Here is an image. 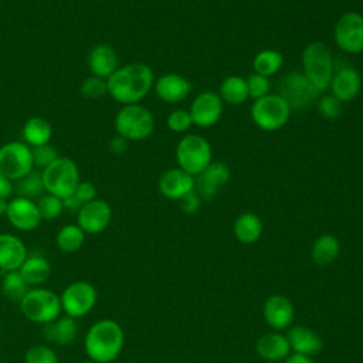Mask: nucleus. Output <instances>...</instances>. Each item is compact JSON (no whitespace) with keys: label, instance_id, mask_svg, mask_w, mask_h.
Masks as SVG:
<instances>
[{"label":"nucleus","instance_id":"obj_33","mask_svg":"<svg viewBox=\"0 0 363 363\" xmlns=\"http://www.w3.org/2000/svg\"><path fill=\"white\" fill-rule=\"evenodd\" d=\"M28 289L30 288L27 282L23 279L18 271L4 272L1 279V292L7 299L13 302H20Z\"/></svg>","mask_w":363,"mask_h":363},{"label":"nucleus","instance_id":"obj_41","mask_svg":"<svg viewBox=\"0 0 363 363\" xmlns=\"http://www.w3.org/2000/svg\"><path fill=\"white\" fill-rule=\"evenodd\" d=\"M245 79H247V86H248V95L254 101L265 96L269 92V78L254 72Z\"/></svg>","mask_w":363,"mask_h":363},{"label":"nucleus","instance_id":"obj_9","mask_svg":"<svg viewBox=\"0 0 363 363\" xmlns=\"http://www.w3.org/2000/svg\"><path fill=\"white\" fill-rule=\"evenodd\" d=\"M34 170L31 147L20 140L0 146V174L17 182Z\"/></svg>","mask_w":363,"mask_h":363},{"label":"nucleus","instance_id":"obj_4","mask_svg":"<svg viewBox=\"0 0 363 363\" xmlns=\"http://www.w3.org/2000/svg\"><path fill=\"white\" fill-rule=\"evenodd\" d=\"M18 303L21 313L30 322L40 325L55 320L62 312L60 295L43 286L30 288Z\"/></svg>","mask_w":363,"mask_h":363},{"label":"nucleus","instance_id":"obj_14","mask_svg":"<svg viewBox=\"0 0 363 363\" xmlns=\"http://www.w3.org/2000/svg\"><path fill=\"white\" fill-rule=\"evenodd\" d=\"M193 125L200 128H210L216 125L223 115V101L218 94L213 91L200 92L189 109Z\"/></svg>","mask_w":363,"mask_h":363},{"label":"nucleus","instance_id":"obj_30","mask_svg":"<svg viewBox=\"0 0 363 363\" xmlns=\"http://www.w3.org/2000/svg\"><path fill=\"white\" fill-rule=\"evenodd\" d=\"M339 251V241L332 234H322L312 244V258L318 265L332 264L337 258Z\"/></svg>","mask_w":363,"mask_h":363},{"label":"nucleus","instance_id":"obj_22","mask_svg":"<svg viewBox=\"0 0 363 363\" xmlns=\"http://www.w3.org/2000/svg\"><path fill=\"white\" fill-rule=\"evenodd\" d=\"M43 337L51 343L65 346L75 340L78 336V322L71 316H60L55 320L43 325Z\"/></svg>","mask_w":363,"mask_h":363},{"label":"nucleus","instance_id":"obj_12","mask_svg":"<svg viewBox=\"0 0 363 363\" xmlns=\"http://www.w3.org/2000/svg\"><path fill=\"white\" fill-rule=\"evenodd\" d=\"M292 109H306L313 104L319 95L316 88L308 78L298 71H294L282 78L279 84V94Z\"/></svg>","mask_w":363,"mask_h":363},{"label":"nucleus","instance_id":"obj_32","mask_svg":"<svg viewBox=\"0 0 363 363\" xmlns=\"http://www.w3.org/2000/svg\"><path fill=\"white\" fill-rule=\"evenodd\" d=\"M282 64H284L282 54L272 48L261 50L258 54H255L252 60L254 72L267 78L275 75L282 68Z\"/></svg>","mask_w":363,"mask_h":363},{"label":"nucleus","instance_id":"obj_35","mask_svg":"<svg viewBox=\"0 0 363 363\" xmlns=\"http://www.w3.org/2000/svg\"><path fill=\"white\" fill-rule=\"evenodd\" d=\"M40 216L43 220L45 221H51L54 218H57L62 211H64V206H62V199L45 193L41 197H38V200L35 201Z\"/></svg>","mask_w":363,"mask_h":363},{"label":"nucleus","instance_id":"obj_21","mask_svg":"<svg viewBox=\"0 0 363 363\" xmlns=\"http://www.w3.org/2000/svg\"><path fill=\"white\" fill-rule=\"evenodd\" d=\"M88 68L92 75L108 78L119 68V58L113 47L109 44H96L89 50Z\"/></svg>","mask_w":363,"mask_h":363},{"label":"nucleus","instance_id":"obj_34","mask_svg":"<svg viewBox=\"0 0 363 363\" xmlns=\"http://www.w3.org/2000/svg\"><path fill=\"white\" fill-rule=\"evenodd\" d=\"M16 191L20 197H26V199H35V197H41L44 190V184H43V179H41V172H31L30 174L24 176L23 179L17 180V184L14 186Z\"/></svg>","mask_w":363,"mask_h":363},{"label":"nucleus","instance_id":"obj_38","mask_svg":"<svg viewBox=\"0 0 363 363\" xmlns=\"http://www.w3.org/2000/svg\"><path fill=\"white\" fill-rule=\"evenodd\" d=\"M166 123H167V128L172 132H176V133H184L193 125L190 113L186 109H174V111H172L169 113V116H167Z\"/></svg>","mask_w":363,"mask_h":363},{"label":"nucleus","instance_id":"obj_36","mask_svg":"<svg viewBox=\"0 0 363 363\" xmlns=\"http://www.w3.org/2000/svg\"><path fill=\"white\" fill-rule=\"evenodd\" d=\"M79 91H81L82 96L86 98V99H99V98L108 95L106 79L91 74L89 77H86V78L81 82Z\"/></svg>","mask_w":363,"mask_h":363},{"label":"nucleus","instance_id":"obj_6","mask_svg":"<svg viewBox=\"0 0 363 363\" xmlns=\"http://www.w3.org/2000/svg\"><path fill=\"white\" fill-rule=\"evenodd\" d=\"M41 179L45 193L65 199L74 193L79 183V169L72 159L58 156L41 170Z\"/></svg>","mask_w":363,"mask_h":363},{"label":"nucleus","instance_id":"obj_37","mask_svg":"<svg viewBox=\"0 0 363 363\" xmlns=\"http://www.w3.org/2000/svg\"><path fill=\"white\" fill-rule=\"evenodd\" d=\"M26 363H58V356L50 346L34 345L24 353Z\"/></svg>","mask_w":363,"mask_h":363},{"label":"nucleus","instance_id":"obj_31","mask_svg":"<svg viewBox=\"0 0 363 363\" xmlns=\"http://www.w3.org/2000/svg\"><path fill=\"white\" fill-rule=\"evenodd\" d=\"M85 241V233L79 228V225L75 224H65L62 225L57 235H55V245L60 251L65 254L77 252Z\"/></svg>","mask_w":363,"mask_h":363},{"label":"nucleus","instance_id":"obj_3","mask_svg":"<svg viewBox=\"0 0 363 363\" xmlns=\"http://www.w3.org/2000/svg\"><path fill=\"white\" fill-rule=\"evenodd\" d=\"M302 74L319 94L328 89L335 72L333 54L330 48L320 41L308 44L302 52Z\"/></svg>","mask_w":363,"mask_h":363},{"label":"nucleus","instance_id":"obj_16","mask_svg":"<svg viewBox=\"0 0 363 363\" xmlns=\"http://www.w3.org/2000/svg\"><path fill=\"white\" fill-rule=\"evenodd\" d=\"M231 172L225 163L211 162L199 176L194 177V190L203 200H211L218 190L230 182Z\"/></svg>","mask_w":363,"mask_h":363},{"label":"nucleus","instance_id":"obj_20","mask_svg":"<svg viewBox=\"0 0 363 363\" xmlns=\"http://www.w3.org/2000/svg\"><path fill=\"white\" fill-rule=\"evenodd\" d=\"M153 89L157 98L163 102L177 104L187 98V95L191 91V85L184 77L174 72H169L159 77L155 81Z\"/></svg>","mask_w":363,"mask_h":363},{"label":"nucleus","instance_id":"obj_27","mask_svg":"<svg viewBox=\"0 0 363 363\" xmlns=\"http://www.w3.org/2000/svg\"><path fill=\"white\" fill-rule=\"evenodd\" d=\"M257 353L269 362L279 360L289 353V342L285 336L278 333H267L257 342Z\"/></svg>","mask_w":363,"mask_h":363},{"label":"nucleus","instance_id":"obj_47","mask_svg":"<svg viewBox=\"0 0 363 363\" xmlns=\"http://www.w3.org/2000/svg\"><path fill=\"white\" fill-rule=\"evenodd\" d=\"M285 363H312V360L305 356V354H299V353H294L291 354Z\"/></svg>","mask_w":363,"mask_h":363},{"label":"nucleus","instance_id":"obj_17","mask_svg":"<svg viewBox=\"0 0 363 363\" xmlns=\"http://www.w3.org/2000/svg\"><path fill=\"white\" fill-rule=\"evenodd\" d=\"M329 88L342 104L353 101L362 88V77L353 67H342L333 72Z\"/></svg>","mask_w":363,"mask_h":363},{"label":"nucleus","instance_id":"obj_44","mask_svg":"<svg viewBox=\"0 0 363 363\" xmlns=\"http://www.w3.org/2000/svg\"><path fill=\"white\" fill-rule=\"evenodd\" d=\"M109 149L115 155H122L128 149V140L123 139L122 136L116 135L111 142H109Z\"/></svg>","mask_w":363,"mask_h":363},{"label":"nucleus","instance_id":"obj_15","mask_svg":"<svg viewBox=\"0 0 363 363\" xmlns=\"http://www.w3.org/2000/svg\"><path fill=\"white\" fill-rule=\"evenodd\" d=\"M9 223L20 231H33L35 230L43 218L40 216L37 203L26 197H14L9 200V208L6 213Z\"/></svg>","mask_w":363,"mask_h":363},{"label":"nucleus","instance_id":"obj_11","mask_svg":"<svg viewBox=\"0 0 363 363\" xmlns=\"http://www.w3.org/2000/svg\"><path fill=\"white\" fill-rule=\"evenodd\" d=\"M333 38L346 54L363 52V14L357 11L343 13L335 23Z\"/></svg>","mask_w":363,"mask_h":363},{"label":"nucleus","instance_id":"obj_8","mask_svg":"<svg viewBox=\"0 0 363 363\" xmlns=\"http://www.w3.org/2000/svg\"><path fill=\"white\" fill-rule=\"evenodd\" d=\"M250 113L252 122L261 130L275 132L284 128L289 121L291 108L281 95L267 94L252 102Z\"/></svg>","mask_w":363,"mask_h":363},{"label":"nucleus","instance_id":"obj_23","mask_svg":"<svg viewBox=\"0 0 363 363\" xmlns=\"http://www.w3.org/2000/svg\"><path fill=\"white\" fill-rule=\"evenodd\" d=\"M264 318L274 329H285L294 318V308L288 298L282 295H272L264 303Z\"/></svg>","mask_w":363,"mask_h":363},{"label":"nucleus","instance_id":"obj_42","mask_svg":"<svg viewBox=\"0 0 363 363\" xmlns=\"http://www.w3.org/2000/svg\"><path fill=\"white\" fill-rule=\"evenodd\" d=\"M82 204L96 199V187L91 182H81L77 184L74 193H72Z\"/></svg>","mask_w":363,"mask_h":363},{"label":"nucleus","instance_id":"obj_24","mask_svg":"<svg viewBox=\"0 0 363 363\" xmlns=\"http://www.w3.org/2000/svg\"><path fill=\"white\" fill-rule=\"evenodd\" d=\"M286 339L289 342V347H292L295 353L305 354V356L316 354L323 347L322 339L315 332H312L305 326L292 328L288 332Z\"/></svg>","mask_w":363,"mask_h":363},{"label":"nucleus","instance_id":"obj_40","mask_svg":"<svg viewBox=\"0 0 363 363\" xmlns=\"http://www.w3.org/2000/svg\"><path fill=\"white\" fill-rule=\"evenodd\" d=\"M343 111V104L333 95L322 96L318 101V112L325 119H336Z\"/></svg>","mask_w":363,"mask_h":363},{"label":"nucleus","instance_id":"obj_1","mask_svg":"<svg viewBox=\"0 0 363 363\" xmlns=\"http://www.w3.org/2000/svg\"><path fill=\"white\" fill-rule=\"evenodd\" d=\"M155 75L145 62H129L106 78L108 95L122 104H139L153 88Z\"/></svg>","mask_w":363,"mask_h":363},{"label":"nucleus","instance_id":"obj_49","mask_svg":"<svg viewBox=\"0 0 363 363\" xmlns=\"http://www.w3.org/2000/svg\"><path fill=\"white\" fill-rule=\"evenodd\" d=\"M81 363H95V362H92V360L88 359V360H84V362H81Z\"/></svg>","mask_w":363,"mask_h":363},{"label":"nucleus","instance_id":"obj_19","mask_svg":"<svg viewBox=\"0 0 363 363\" xmlns=\"http://www.w3.org/2000/svg\"><path fill=\"white\" fill-rule=\"evenodd\" d=\"M28 252L21 238L10 233H0V271H18Z\"/></svg>","mask_w":363,"mask_h":363},{"label":"nucleus","instance_id":"obj_13","mask_svg":"<svg viewBox=\"0 0 363 363\" xmlns=\"http://www.w3.org/2000/svg\"><path fill=\"white\" fill-rule=\"evenodd\" d=\"M112 220V208L108 201L94 199L81 206L77 213V224L85 234H99L106 230Z\"/></svg>","mask_w":363,"mask_h":363},{"label":"nucleus","instance_id":"obj_50","mask_svg":"<svg viewBox=\"0 0 363 363\" xmlns=\"http://www.w3.org/2000/svg\"><path fill=\"white\" fill-rule=\"evenodd\" d=\"M112 363H113V362H112Z\"/></svg>","mask_w":363,"mask_h":363},{"label":"nucleus","instance_id":"obj_29","mask_svg":"<svg viewBox=\"0 0 363 363\" xmlns=\"http://www.w3.org/2000/svg\"><path fill=\"white\" fill-rule=\"evenodd\" d=\"M234 235L244 244L255 242L262 233L261 218L254 213H242L234 223Z\"/></svg>","mask_w":363,"mask_h":363},{"label":"nucleus","instance_id":"obj_43","mask_svg":"<svg viewBox=\"0 0 363 363\" xmlns=\"http://www.w3.org/2000/svg\"><path fill=\"white\" fill-rule=\"evenodd\" d=\"M179 201H180V207H182V210H183L184 213H187V214H193V213H196V211L199 210L201 199H200V196L197 194V191H196V190H193V191L187 193L186 196H183Z\"/></svg>","mask_w":363,"mask_h":363},{"label":"nucleus","instance_id":"obj_18","mask_svg":"<svg viewBox=\"0 0 363 363\" xmlns=\"http://www.w3.org/2000/svg\"><path fill=\"white\" fill-rule=\"evenodd\" d=\"M194 177L180 167L166 170L157 183L162 196L170 200H180L183 196L194 190Z\"/></svg>","mask_w":363,"mask_h":363},{"label":"nucleus","instance_id":"obj_28","mask_svg":"<svg viewBox=\"0 0 363 363\" xmlns=\"http://www.w3.org/2000/svg\"><path fill=\"white\" fill-rule=\"evenodd\" d=\"M218 95H220L221 101L228 105L244 104L250 98L247 79L240 75H230V77L224 78L220 85Z\"/></svg>","mask_w":363,"mask_h":363},{"label":"nucleus","instance_id":"obj_25","mask_svg":"<svg viewBox=\"0 0 363 363\" xmlns=\"http://www.w3.org/2000/svg\"><path fill=\"white\" fill-rule=\"evenodd\" d=\"M18 272L28 286H40L48 279L51 274V265L45 257L40 254H31L27 255L26 261L18 268Z\"/></svg>","mask_w":363,"mask_h":363},{"label":"nucleus","instance_id":"obj_46","mask_svg":"<svg viewBox=\"0 0 363 363\" xmlns=\"http://www.w3.org/2000/svg\"><path fill=\"white\" fill-rule=\"evenodd\" d=\"M62 206H64V210H69V211L78 213V210L81 208L82 203L74 194H71V196L62 199Z\"/></svg>","mask_w":363,"mask_h":363},{"label":"nucleus","instance_id":"obj_10","mask_svg":"<svg viewBox=\"0 0 363 363\" xmlns=\"http://www.w3.org/2000/svg\"><path fill=\"white\" fill-rule=\"evenodd\" d=\"M96 299V288L88 281H74L68 284L60 295L62 312L75 319L89 313L94 309Z\"/></svg>","mask_w":363,"mask_h":363},{"label":"nucleus","instance_id":"obj_39","mask_svg":"<svg viewBox=\"0 0 363 363\" xmlns=\"http://www.w3.org/2000/svg\"><path fill=\"white\" fill-rule=\"evenodd\" d=\"M31 153H33L34 166L41 167V169L47 167L48 164H51L58 157L57 149L52 145H50V143L31 147Z\"/></svg>","mask_w":363,"mask_h":363},{"label":"nucleus","instance_id":"obj_5","mask_svg":"<svg viewBox=\"0 0 363 363\" xmlns=\"http://www.w3.org/2000/svg\"><path fill=\"white\" fill-rule=\"evenodd\" d=\"M115 130L128 142L147 139L155 129L152 112L140 104L123 105L115 116Z\"/></svg>","mask_w":363,"mask_h":363},{"label":"nucleus","instance_id":"obj_48","mask_svg":"<svg viewBox=\"0 0 363 363\" xmlns=\"http://www.w3.org/2000/svg\"><path fill=\"white\" fill-rule=\"evenodd\" d=\"M9 208V200L7 199H0V216H6Z\"/></svg>","mask_w":363,"mask_h":363},{"label":"nucleus","instance_id":"obj_7","mask_svg":"<svg viewBox=\"0 0 363 363\" xmlns=\"http://www.w3.org/2000/svg\"><path fill=\"white\" fill-rule=\"evenodd\" d=\"M176 160L180 169L196 177L213 162L211 146L201 135L189 133L176 146Z\"/></svg>","mask_w":363,"mask_h":363},{"label":"nucleus","instance_id":"obj_2","mask_svg":"<svg viewBox=\"0 0 363 363\" xmlns=\"http://www.w3.org/2000/svg\"><path fill=\"white\" fill-rule=\"evenodd\" d=\"M123 342L121 325L112 319H101L86 330L84 350L95 363H112L121 354Z\"/></svg>","mask_w":363,"mask_h":363},{"label":"nucleus","instance_id":"obj_26","mask_svg":"<svg viewBox=\"0 0 363 363\" xmlns=\"http://www.w3.org/2000/svg\"><path fill=\"white\" fill-rule=\"evenodd\" d=\"M21 135H23L24 143H27L30 147H35L40 145L50 143L52 136V128L45 118L31 116L24 122Z\"/></svg>","mask_w":363,"mask_h":363},{"label":"nucleus","instance_id":"obj_45","mask_svg":"<svg viewBox=\"0 0 363 363\" xmlns=\"http://www.w3.org/2000/svg\"><path fill=\"white\" fill-rule=\"evenodd\" d=\"M14 191V184L10 179L0 174V199H9Z\"/></svg>","mask_w":363,"mask_h":363},{"label":"nucleus","instance_id":"obj_51","mask_svg":"<svg viewBox=\"0 0 363 363\" xmlns=\"http://www.w3.org/2000/svg\"><path fill=\"white\" fill-rule=\"evenodd\" d=\"M0 363H1V362H0Z\"/></svg>","mask_w":363,"mask_h":363}]
</instances>
